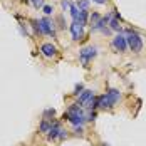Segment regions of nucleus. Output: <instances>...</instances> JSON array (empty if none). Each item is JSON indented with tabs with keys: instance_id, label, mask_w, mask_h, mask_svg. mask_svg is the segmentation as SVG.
I'll return each mask as SVG.
<instances>
[{
	"instance_id": "nucleus-1",
	"label": "nucleus",
	"mask_w": 146,
	"mask_h": 146,
	"mask_svg": "<svg viewBox=\"0 0 146 146\" xmlns=\"http://www.w3.org/2000/svg\"><path fill=\"white\" fill-rule=\"evenodd\" d=\"M64 119H67L72 126H82L86 123V113L81 104H71L67 108V113L64 114Z\"/></svg>"
},
{
	"instance_id": "nucleus-2",
	"label": "nucleus",
	"mask_w": 146,
	"mask_h": 146,
	"mask_svg": "<svg viewBox=\"0 0 146 146\" xmlns=\"http://www.w3.org/2000/svg\"><path fill=\"white\" fill-rule=\"evenodd\" d=\"M126 40H128V47L131 49L134 54H138V52L143 50V37H141L138 32L128 30V32H126Z\"/></svg>"
},
{
	"instance_id": "nucleus-3",
	"label": "nucleus",
	"mask_w": 146,
	"mask_h": 146,
	"mask_svg": "<svg viewBox=\"0 0 146 146\" xmlns=\"http://www.w3.org/2000/svg\"><path fill=\"white\" fill-rule=\"evenodd\" d=\"M96 56H98V47H94V45L82 47V49L79 50V59H81V62H82L84 66H88L89 60H91V59H94Z\"/></svg>"
},
{
	"instance_id": "nucleus-4",
	"label": "nucleus",
	"mask_w": 146,
	"mask_h": 146,
	"mask_svg": "<svg viewBox=\"0 0 146 146\" xmlns=\"http://www.w3.org/2000/svg\"><path fill=\"white\" fill-rule=\"evenodd\" d=\"M111 47L116 50V52H126V49H128V40H126V35H123L121 32L116 34L114 37H113V40H111Z\"/></svg>"
},
{
	"instance_id": "nucleus-5",
	"label": "nucleus",
	"mask_w": 146,
	"mask_h": 146,
	"mask_svg": "<svg viewBox=\"0 0 146 146\" xmlns=\"http://www.w3.org/2000/svg\"><path fill=\"white\" fill-rule=\"evenodd\" d=\"M40 29L44 35H50V37H56V22L50 20L49 17H42L40 20Z\"/></svg>"
},
{
	"instance_id": "nucleus-6",
	"label": "nucleus",
	"mask_w": 146,
	"mask_h": 146,
	"mask_svg": "<svg viewBox=\"0 0 146 146\" xmlns=\"http://www.w3.org/2000/svg\"><path fill=\"white\" fill-rule=\"evenodd\" d=\"M69 30H71V35H72V40H82V37H84V25L82 24H79V22H74L69 25Z\"/></svg>"
},
{
	"instance_id": "nucleus-7",
	"label": "nucleus",
	"mask_w": 146,
	"mask_h": 146,
	"mask_svg": "<svg viewBox=\"0 0 146 146\" xmlns=\"http://www.w3.org/2000/svg\"><path fill=\"white\" fill-rule=\"evenodd\" d=\"M40 52H42V56L47 57V59L56 57V56H57V47L54 44H50V42H45V44L40 45Z\"/></svg>"
},
{
	"instance_id": "nucleus-8",
	"label": "nucleus",
	"mask_w": 146,
	"mask_h": 146,
	"mask_svg": "<svg viewBox=\"0 0 146 146\" xmlns=\"http://www.w3.org/2000/svg\"><path fill=\"white\" fill-rule=\"evenodd\" d=\"M60 123L59 121H54L52 123V126H50V129H49V133H47V139L49 141H56L59 138V133H60Z\"/></svg>"
},
{
	"instance_id": "nucleus-9",
	"label": "nucleus",
	"mask_w": 146,
	"mask_h": 146,
	"mask_svg": "<svg viewBox=\"0 0 146 146\" xmlns=\"http://www.w3.org/2000/svg\"><path fill=\"white\" fill-rule=\"evenodd\" d=\"M92 96H94V92H92V91H89V89H86V91H82V92L79 94V99H77V104H81V106L84 108V104H86V102H88L89 99L92 98Z\"/></svg>"
},
{
	"instance_id": "nucleus-10",
	"label": "nucleus",
	"mask_w": 146,
	"mask_h": 146,
	"mask_svg": "<svg viewBox=\"0 0 146 146\" xmlns=\"http://www.w3.org/2000/svg\"><path fill=\"white\" fill-rule=\"evenodd\" d=\"M106 96L109 98V101H111L113 106H114L116 102H119V99H121V92H119L117 89H109V91L106 92Z\"/></svg>"
},
{
	"instance_id": "nucleus-11",
	"label": "nucleus",
	"mask_w": 146,
	"mask_h": 146,
	"mask_svg": "<svg viewBox=\"0 0 146 146\" xmlns=\"http://www.w3.org/2000/svg\"><path fill=\"white\" fill-rule=\"evenodd\" d=\"M98 98H99V109H111V108H113V104H111L109 98H108L106 94L98 96Z\"/></svg>"
},
{
	"instance_id": "nucleus-12",
	"label": "nucleus",
	"mask_w": 146,
	"mask_h": 146,
	"mask_svg": "<svg viewBox=\"0 0 146 146\" xmlns=\"http://www.w3.org/2000/svg\"><path fill=\"white\" fill-rule=\"evenodd\" d=\"M50 126H52V121H49V119H42V123L39 124V131L40 133H49Z\"/></svg>"
},
{
	"instance_id": "nucleus-13",
	"label": "nucleus",
	"mask_w": 146,
	"mask_h": 146,
	"mask_svg": "<svg viewBox=\"0 0 146 146\" xmlns=\"http://www.w3.org/2000/svg\"><path fill=\"white\" fill-rule=\"evenodd\" d=\"M69 12H71V17H72V20H77L79 19V9H77V5L74 3V2H71V7H69Z\"/></svg>"
},
{
	"instance_id": "nucleus-14",
	"label": "nucleus",
	"mask_w": 146,
	"mask_h": 146,
	"mask_svg": "<svg viewBox=\"0 0 146 146\" xmlns=\"http://www.w3.org/2000/svg\"><path fill=\"white\" fill-rule=\"evenodd\" d=\"M30 27L34 29V32L37 35H42V29H40V22L39 20H30Z\"/></svg>"
},
{
	"instance_id": "nucleus-15",
	"label": "nucleus",
	"mask_w": 146,
	"mask_h": 146,
	"mask_svg": "<svg viewBox=\"0 0 146 146\" xmlns=\"http://www.w3.org/2000/svg\"><path fill=\"white\" fill-rule=\"evenodd\" d=\"M76 5H77L79 10H88L89 9V0H77Z\"/></svg>"
},
{
	"instance_id": "nucleus-16",
	"label": "nucleus",
	"mask_w": 146,
	"mask_h": 146,
	"mask_svg": "<svg viewBox=\"0 0 146 146\" xmlns=\"http://www.w3.org/2000/svg\"><path fill=\"white\" fill-rule=\"evenodd\" d=\"M56 116V109L54 108H49V109H45L44 111V119H49L50 121V117Z\"/></svg>"
},
{
	"instance_id": "nucleus-17",
	"label": "nucleus",
	"mask_w": 146,
	"mask_h": 146,
	"mask_svg": "<svg viewBox=\"0 0 146 146\" xmlns=\"http://www.w3.org/2000/svg\"><path fill=\"white\" fill-rule=\"evenodd\" d=\"M42 12L45 14V17H49V15L54 14V7H52V5H49V3H45L44 7H42Z\"/></svg>"
},
{
	"instance_id": "nucleus-18",
	"label": "nucleus",
	"mask_w": 146,
	"mask_h": 146,
	"mask_svg": "<svg viewBox=\"0 0 146 146\" xmlns=\"http://www.w3.org/2000/svg\"><path fill=\"white\" fill-rule=\"evenodd\" d=\"M27 2H30V3L34 5V9H42V7L45 5L44 0H27Z\"/></svg>"
},
{
	"instance_id": "nucleus-19",
	"label": "nucleus",
	"mask_w": 146,
	"mask_h": 146,
	"mask_svg": "<svg viewBox=\"0 0 146 146\" xmlns=\"http://www.w3.org/2000/svg\"><path fill=\"white\" fill-rule=\"evenodd\" d=\"M66 138H67V131H66V129H60V133H59V141H64V139H66Z\"/></svg>"
},
{
	"instance_id": "nucleus-20",
	"label": "nucleus",
	"mask_w": 146,
	"mask_h": 146,
	"mask_svg": "<svg viewBox=\"0 0 146 146\" xmlns=\"http://www.w3.org/2000/svg\"><path fill=\"white\" fill-rule=\"evenodd\" d=\"M82 91H84L82 84H77V86H76V89H74V94H76V96H79V94H81Z\"/></svg>"
},
{
	"instance_id": "nucleus-21",
	"label": "nucleus",
	"mask_w": 146,
	"mask_h": 146,
	"mask_svg": "<svg viewBox=\"0 0 146 146\" xmlns=\"http://www.w3.org/2000/svg\"><path fill=\"white\" fill-rule=\"evenodd\" d=\"M60 5H62V9L66 10V9H69V7H71V2H69V0H62V2H60Z\"/></svg>"
},
{
	"instance_id": "nucleus-22",
	"label": "nucleus",
	"mask_w": 146,
	"mask_h": 146,
	"mask_svg": "<svg viewBox=\"0 0 146 146\" xmlns=\"http://www.w3.org/2000/svg\"><path fill=\"white\" fill-rule=\"evenodd\" d=\"M57 20H59V24H60L59 27H60V29H66V24H64V17H62V15H59Z\"/></svg>"
},
{
	"instance_id": "nucleus-23",
	"label": "nucleus",
	"mask_w": 146,
	"mask_h": 146,
	"mask_svg": "<svg viewBox=\"0 0 146 146\" xmlns=\"http://www.w3.org/2000/svg\"><path fill=\"white\" fill-rule=\"evenodd\" d=\"M94 3H98V5H104L106 3V0H92Z\"/></svg>"
},
{
	"instance_id": "nucleus-24",
	"label": "nucleus",
	"mask_w": 146,
	"mask_h": 146,
	"mask_svg": "<svg viewBox=\"0 0 146 146\" xmlns=\"http://www.w3.org/2000/svg\"><path fill=\"white\" fill-rule=\"evenodd\" d=\"M101 146H109V145H106V143H102V145Z\"/></svg>"
}]
</instances>
